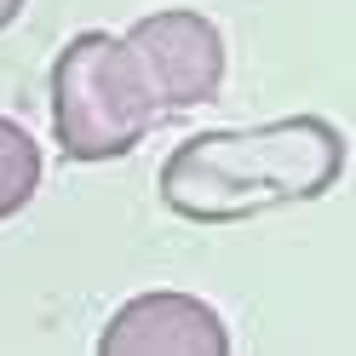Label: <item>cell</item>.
Returning a JSON list of instances; mask_svg holds the SVG:
<instances>
[{"label":"cell","mask_w":356,"mask_h":356,"mask_svg":"<svg viewBox=\"0 0 356 356\" xmlns=\"http://www.w3.org/2000/svg\"><path fill=\"white\" fill-rule=\"evenodd\" d=\"M121 40H127V52L138 58L149 92L161 104V121L207 104L218 92V81H225V35H218L213 17H202V12H184V6L149 12Z\"/></svg>","instance_id":"cell-3"},{"label":"cell","mask_w":356,"mask_h":356,"mask_svg":"<svg viewBox=\"0 0 356 356\" xmlns=\"http://www.w3.org/2000/svg\"><path fill=\"white\" fill-rule=\"evenodd\" d=\"M17 12H24V0H0V29H6V24H12Z\"/></svg>","instance_id":"cell-6"},{"label":"cell","mask_w":356,"mask_h":356,"mask_svg":"<svg viewBox=\"0 0 356 356\" xmlns=\"http://www.w3.org/2000/svg\"><path fill=\"white\" fill-rule=\"evenodd\" d=\"M345 172V138L322 115L218 127L184 138L161 167V202L195 225H230L270 207L316 202Z\"/></svg>","instance_id":"cell-1"},{"label":"cell","mask_w":356,"mask_h":356,"mask_svg":"<svg viewBox=\"0 0 356 356\" xmlns=\"http://www.w3.org/2000/svg\"><path fill=\"white\" fill-rule=\"evenodd\" d=\"M40 190V144L12 115H0V218L24 213Z\"/></svg>","instance_id":"cell-5"},{"label":"cell","mask_w":356,"mask_h":356,"mask_svg":"<svg viewBox=\"0 0 356 356\" xmlns=\"http://www.w3.org/2000/svg\"><path fill=\"white\" fill-rule=\"evenodd\" d=\"M98 356H230L218 310L195 293H132L98 333Z\"/></svg>","instance_id":"cell-4"},{"label":"cell","mask_w":356,"mask_h":356,"mask_svg":"<svg viewBox=\"0 0 356 356\" xmlns=\"http://www.w3.org/2000/svg\"><path fill=\"white\" fill-rule=\"evenodd\" d=\"M161 121L149 81L121 35L86 29L52 63V132L70 161H121Z\"/></svg>","instance_id":"cell-2"}]
</instances>
